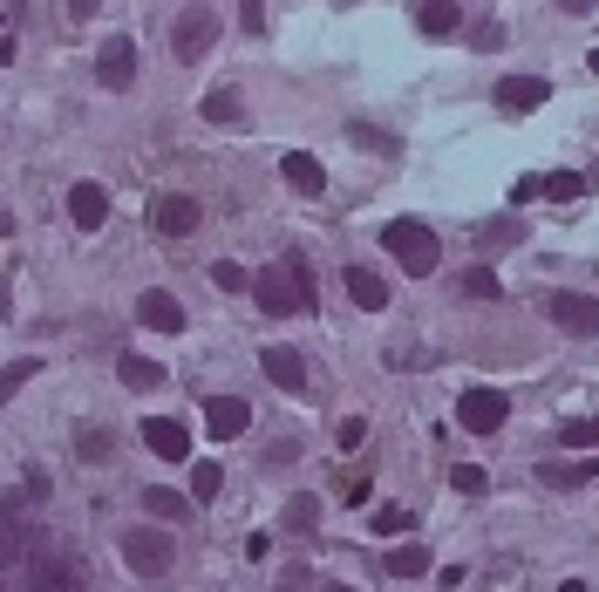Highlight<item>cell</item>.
<instances>
[{
    "label": "cell",
    "mask_w": 599,
    "mask_h": 592,
    "mask_svg": "<svg viewBox=\"0 0 599 592\" xmlns=\"http://www.w3.org/2000/svg\"><path fill=\"white\" fill-rule=\"evenodd\" d=\"M362 443H368V422L347 416V422H341V450H362Z\"/></svg>",
    "instance_id": "cell-36"
},
{
    "label": "cell",
    "mask_w": 599,
    "mask_h": 592,
    "mask_svg": "<svg viewBox=\"0 0 599 592\" xmlns=\"http://www.w3.org/2000/svg\"><path fill=\"white\" fill-rule=\"evenodd\" d=\"M143 510H150L157 525H178V518H191V497H184V491H164V484H150V491H143Z\"/></svg>",
    "instance_id": "cell-21"
},
{
    "label": "cell",
    "mask_w": 599,
    "mask_h": 592,
    "mask_svg": "<svg viewBox=\"0 0 599 592\" xmlns=\"http://www.w3.org/2000/svg\"><path fill=\"white\" fill-rule=\"evenodd\" d=\"M592 477H599V456H586V463H538V484H552V491H579Z\"/></svg>",
    "instance_id": "cell-18"
},
{
    "label": "cell",
    "mask_w": 599,
    "mask_h": 592,
    "mask_svg": "<svg viewBox=\"0 0 599 592\" xmlns=\"http://www.w3.org/2000/svg\"><path fill=\"white\" fill-rule=\"evenodd\" d=\"M21 491H28V504H42V497H49V470H28Z\"/></svg>",
    "instance_id": "cell-38"
},
{
    "label": "cell",
    "mask_w": 599,
    "mask_h": 592,
    "mask_svg": "<svg viewBox=\"0 0 599 592\" xmlns=\"http://www.w3.org/2000/svg\"><path fill=\"white\" fill-rule=\"evenodd\" d=\"M517 239H525V218H498V225L477 232V246H484V252H504V246H517Z\"/></svg>",
    "instance_id": "cell-24"
},
{
    "label": "cell",
    "mask_w": 599,
    "mask_h": 592,
    "mask_svg": "<svg viewBox=\"0 0 599 592\" xmlns=\"http://www.w3.org/2000/svg\"><path fill=\"white\" fill-rule=\"evenodd\" d=\"M116 381L137 388V395H150V388H164V368L143 362V354H116Z\"/></svg>",
    "instance_id": "cell-19"
},
{
    "label": "cell",
    "mask_w": 599,
    "mask_h": 592,
    "mask_svg": "<svg viewBox=\"0 0 599 592\" xmlns=\"http://www.w3.org/2000/svg\"><path fill=\"white\" fill-rule=\"evenodd\" d=\"M579 191H586V177H579V171H552V177H538V197H558V205H573Z\"/></svg>",
    "instance_id": "cell-26"
},
{
    "label": "cell",
    "mask_w": 599,
    "mask_h": 592,
    "mask_svg": "<svg viewBox=\"0 0 599 592\" xmlns=\"http://www.w3.org/2000/svg\"><path fill=\"white\" fill-rule=\"evenodd\" d=\"M545 313H552V321L566 327V334H579V341H586V334H599V300H586V293H552V300H545Z\"/></svg>",
    "instance_id": "cell-9"
},
{
    "label": "cell",
    "mask_w": 599,
    "mask_h": 592,
    "mask_svg": "<svg viewBox=\"0 0 599 592\" xmlns=\"http://www.w3.org/2000/svg\"><path fill=\"white\" fill-rule=\"evenodd\" d=\"M313 592H354V585H341V579H328V585H313Z\"/></svg>",
    "instance_id": "cell-42"
},
{
    "label": "cell",
    "mask_w": 599,
    "mask_h": 592,
    "mask_svg": "<svg viewBox=\"0 0 599 592\" xmlns=\"http://www.w3.org/2000/svg\"><path fill=\"white\" fill-rule=\"evenodd\" d=\"M259 368H266V381H272V388H287V395H300V388H307V362H300V347H266V354H259Z\"/></svg>",
    "instance_id": "cell-13"
},
{
    "label": "cell",
    "mask_w": 599,
    "mask_h": 592,
    "mask_svg": "<svg viewBox=\"0 0 599 592\" xmlns=\"http://www.w3.org/2000/svg\"><path fill=\"white\" fill-rule=\"evenodd\" d=\"M96 8L103 0H68V21H96Z\"/></svg>",
    "instance_id": "cell-39"
},
{
    "label": "cell",
    "mask_w": 599,
    "mask_h": 592,
    "mask_svg": "<svg viewBox=\"0 0 599 592\" xmlns=\"http://www.w3.org/2000/svg\"><path fill=\"white\" fill-rule=\"evenodd\" d=\"M124 566H130L137 579H164V572L178 566V538H171L164 525H130V531H124Z\"/></svg>",
    "instance_id": "cell-3"
},
{
    "label": "cell",
    "mask_w": 599,
    "mask_h": 592,
    "mask_svg": "<svg viewBox=\"0 0 599 592\" xmlns=\"http://www.w3.org/2000/svg\"><path fill=\"white\" fill-rule=\"evenodd\" d=\"M212 42H218V14H212V8H184V14L171 21V49H178V62H205Z\"/></svg>",
    "instance_id": "cell-5"
},
{
    "label": "cell",
    "mask_w": 599,
    "mask_h": 592,
    "mask_svg": "<svg viewBox=\"0 0 599 592\" xmlns=\"http://www.w3.org/2000/svg\"><path fill=\"white\" fill-rule=\"evenodd\" d=\"M143 443L164 456V463H191V429L171 422V416H150V422H143Z\"/></svg>",
    "instance_id": "cell-11"
},
{
    "label": "cell",
    "mask_w": 599,
    "mask_h": 592,
    "mask_svg": "<svg viewBox=\"0 0 599 592\" xmlns=\"http://www.w3.org/2000/svg\"><path fill=\"white\" fill-rule=\"evenodd\" d=\"M279 177H287L300 197H321L328 191V171H321V157H307V150H293V157H279Z\"/></svg>",
    "instance_id": "cell-15"
},
{
    "label": "cell",
    "mask_w": 599,
    "mask_h": 592,
    "mask_svg": "<svg viewBox=\"0 0 599 592\" xmlns=\"http://www.w3.org/2000/svg\"><path fill=\"white\" fill-rule=\"evenodd\" d=\"M34 375H42V362H34V354H28V362H8V375H0V409H8V402H14V395H21Z\"/></svg>",
    "instance_id": "cell-25"
},
{
    "label": "cell",
    "mask_w": 599,
    "mask_h": 592,
    "mask_svg": "<svg viewBox=\"0 0 599 592\" xmlns=\"http://www.w3.org/2000/svg\"><path fill=\"white\" fill-rule=\"evenodd\" d=\"M450 491H463V497H484V491H491V477H484L477 463H457V470H450Z\"/></svg>",
    "instance_id": "cell-31"
},
{
    "label": "cell",
    "mask_w": 599,
    "mask_h": 592,
    "mask_svg": "<svg viewBox=\"0 0 599 592\" xmlns=\"http://www.w3.org/2000/svg\"><path fill=\"white\" fill-rule=\"evenodd\" d=\"M253 300H259V313H272V321H287V313H313V272H307V259L253 272Z\"/></svg>",
    "instance_id": "cell-1"
},
{
    "label": "cell",
    "mask_w": 599,
    "mask_h": 592,
    "mask_svg": "<svg viewBox=\"0 0 599 592\" xmlns=\"http://www.w3.org/2000/svg\"><path fill=\"white\" fill-rule=\"evenodd\" d=\"M457 422H463V437H498V429L511 422V395L504 388H463V402H457Z\"/></svg>",
    "instance_id": "cell-4"
},
{
    "label": "cell",
    "mask_w": 599,
    "mask_h": 592,
    "mask_svg": "<svg viewBox=\"0 0 599 592\" xmlns=\"http://www.w3.org/2000/svg\"><path fill=\"white\" fill-rule=\"evenodd\" d=\"M558 8H566V14H592V8H599V0H558Z\"/></svg>",
    "instance_id": "cell-40"
},
{
    "label": "cell",
    "mask_w": 599,
    "mask_h": 592,
    "mask_svg": "<svg viewBox=\"0 0 599 592\" xmlns=\"http://www.w3.org/2000/svg\"><path fill=\"white\" fill-rule=\"evenodd\" d=\"M457 287H463L470 300H498V293H504V280H498V272H484V266H470V272H463Z\"/></svg>",
    "instance_id": "cell-28"
},
{
    "label": "cell",
    "mask_w": 599,
    "mask_h": 592,
    "mask_svg": "<svg viewBox=\"0 0 599 592\" xmlns=\"http://www.w3.org/2000/svg\"><path fill=\"white\" fill-rule=\"evenodd\" d=\"M96 83H103V89H137V42H130V34L103 42V55H96Z\"/></svg>",
    "instance_id": "cell-7"
},
{
    "label": "cell",
    "mask_w": 599,
    "mask_h": 592,
    "mask_svg": "<svg viewBox=\"0 0 599 592\" xmlns=\"http://www.w3.org/2000/svg\"><path fill=\"white\" fill-rule=\"evenodd\" d=\"M287 525H293V531H313V525H321V504H313V497H293V504H287Z\"/></svg>",
    "instance_id": "cell-33"
},
{
    "label": "cell",
    "mask_w": 599,
    "mask_h": 592,
    "mask_svg": "<svg viewBox=\"0 0 599 592\" xmlns=\"http://www.w3.org/2000/svg\"><path fill=\"white\" fill-rule=\"evenodd\" d=\"M538 103H552L545 75H504V83H498V109H511V116H525V109H538Z\"/></svg>",
    "instance_id": "cell-12"
},
{
    "label": "cell",
    "mask_w": 599,
    "mask_h": 592,
    "mask_svg": "<svg viewBox=\"0 0 599 592\" xmlns=\"http://www.w3.org/2000/svg\"><path fill=\"white\" fill-rule=\"evenodd\" d=\"M137 327H150V334H184V306H178V293L150 287V293L137 300Z\"/></svg>",
    "instance_id": "cell-10"
},
{
    "label": "cell",
    "mask_w": 599,
    "mask_h": 592,
    "mask_svg": "<svg viewBox=\"0 0 599 592\" xmlns=\"http://www.w3.org/2000/svg\"><path fill=\"white\" fill-rule=\"evenodd\" d=\"M403 525H409V518H403V504H382V510H375V531H382V538H395Z\"/></svg>",
    "instance_id": "cell-34"
},
{
    "label": "cell",
    "mask_w": 599,
    "mask_h": 592,
    "mask_svg": "<svg viewBox=\"0 0 599 592\" xmlns=\"http://www.w3.org/2000/svg\"><path fill=\"white\" fill-rule=\"evenodd\" d=\"M14 62V42H8V34H0V68H8Z\"/></svg>",
    "instance_id": "cell-41"
},
{
    "label": "cell",
    "mask_w": 599,
    "mask_h": 592,
    "mask_svg": "<svg viewBox=\"0 0 599 592\" xmlns=\"http://www.w3.org/2000/svg\"><path fill=\"white\" fill-rule=\"evenodd\" d=\"M205 429H212L218 443H238V437H246V429H253V409H246V395H212V402H205Z\"/></svg>",
    "instance_id": "cell-8"
},
{
    "label": "cell",
    "mask_w": 599,
    "mask_h": 592,
    "mask_svg": "<svg viewBox=\"0 0 599 592\" xmlns=\"http://www.w3.org/2000/svg\"><path fill=\"white\" fill-rule=\"evenodd\" d=\"M238 28L259 34V28H266V0H238Z\"/></svg>",
    "instance_id": "cell-35"
},
{
    "label": "cell",
    "mask_w": 599,
    "mask_h": 592,
    "mask_svg": "<svg viewBox=\"0 0 599 592\" xmlns=\"http://www.w3.org/2000/svg\"><path fill=\"white\" fill-rule=\"evenodd\" d=\"M558 443H566V450H599V422H566Z\"/></svg>",
    "instance_id": "cell-32"
},
{
    "label": "cell",
    "mask_w": 599,
    "mask_h": 592,
    "mask_svg": "<svg viewBox=\"0 0 599 592\" xmlns=\"http://www.w3.org/2000/svg\"><path fill=\"white\" fill-rule=\"evenodd\" d=\"M382 566H388V579H422L436 559H429V545L409 538V545H388V559H382Z\"/></svg>",
    "instance_id": "cell-20"
},
{
    "label": "cell",
    "mask_w": 599,
    "mask_h": 592,
    "mask_svg": "<svg viewBox=\"0 0 599 592\" xmlns=\"http://www.w3.org/2000/svg\"><path fill=\"white\" fill-rule=\"evenodd\" d=\"M75 456H83V463H109V456H116V443L103 437V429H83V437H75Z\"/></svg>",
    "instance_id": "cell-29"
},
{
    "label": "cell",
    "mask_w": 599,
    "mask_h": 592,
    "mask_svg": "<svg viewBox=\"0 0 599 592\" xmlns=\"http://www.w3.org/2000/svg\"><path fill=\"white\" fill-rule=\"evenodd\" d=\"M68 218L83 225V232H103V225H109V191H103V184H75V191H68Z\"/></svg>",
    "instance_id": "cell-14"
},
{
    "label": "cell",
    "mask_w": 599,
    "mask_h": 592,
    "mask_svg": "<svg viewBox=\"0 0 599 592\" xmlns=\"http://www.w3.org/2000/svg\"><path fill=\"white\" fill-rule=\"evenodd\" d=\"M150 218H157V232H164V239H191L197 225H205V212H197V197H184V191H164L150 205Z\"/></svg>",
    "instance_id": "cell-6"
},
{
    "label": "cell",
    "mask_w": 599,
    "mask_h": 592,
    "mask_svg": "<svg viewBox=\"0 0 599 592\" xmlns=\"http://www.w3.org/2000/svg\"><path fill=\"white\" fill-rule=\"evenodd\" d=\"M382 246H388V259L403 266V272H436V259H443V246H436V232H429L422 218L382 225Z\"/></svg>",
    "instance_id": "cell-2"
},
{
    "label": "cell",
    "mask_w": 599,
    "mask_h": 592,
    "mask_svg": "<svg viewBox=\"0 0 599 592\" xmlns=\"http://www.w3.org/2000/svg\"><path fill=\"white\" fill-rule=\"evenodd\" d=\"M28 551H34V538L21 531V518H8V510H0V572H14Z\"/></svg>",
    "instance_id": "cell-22"
},
{
    "label": "cell",
    "mask_w": 599,
    "mask_h": 592,
    "mask_svg": "<svg viewBox=\"0 0 599 592\" xmlns=\"http://www.w3.org/2000/svg\"><path fill=\"white\" fill-rule=\"evenodd\" d=\"M218 484H225V470H218V463H191V497H197V504L218 497Z\"/></svg>",
    "instance_id": "cell-30"
},
{
    "label": "cell",
    "mask_w": 599,
    "mask_h": 592,
    "mask_svg": "<svg viewBox=\"0 0 599 592\" xmlns=\"http://www.w3.org/2000/svg\"><path fill=\"white\" fill-rule=\"evenodd\" d=\"M205 123H218V130H232V123H246V96H238L232 83H218V89H205Z\"/></svg>",
    "instance_id": "cell-16"
},
{
    "label": "cell",
    "mask_w": 599,
    "mask_h": 592,
    "mask_svg": "<svg viewBox=\"0 0 599 592\" xmlns=\"http://www.w3.org/2000/svg\"><path fill=\"white\" fill-rule=\"evenodd\" d=\"M592 75H599V49H592Z\"/></svg>",
    "instance_id": "cell-44"
},
{
    "label": "cell",
    "mask_w": 599,
    "mask_h": 592,
    "mask_svg": "<svg viewBox=\"0 0 599 592\" xmlns=\"http://www.w3.org/2000/svg\"><path fill=\"white\" fill-rule=\"evenodd\" d=\"M347 300L362 306V313H382V306H388V280H382V272H368V266H347Z\"/></svg>",
    "instance_id": "cell-17"
},
{
    "label": "cell",
    "mask_w": 599,
    "mask_h": 592,
    "mask_svg": "<svg viewBox=\"0 0 599 592\" xmlns=\"http://www.w3.org/2000/svg\"><path fill=\"white\" fill-rule=\"evenodd\" d=\"M457 21H463L457 0H422V14H416V28H422V34H457Z\"/></svg>",
    "instance_id": "cell-23"
},
{
    "label": "cell",
    "mask_w": 599,
    "mask_h": 592,
    "mask_svg": "<svg viewBox=\"0 0 599 592\" xmlns=\"http://www.w3.org/2000/svg\"><path fill=\"white\" fill-rule=\"evenodd\" d=\"M0 239H8V212H0Z\"/></svg>",
    "instance_id": "cell-43"
},
{
    "label": "cell",
    "mask_w": 599,
    "mask_h": 592,
    "mask_svg": "<svg viewBox=\"0 0 599 592\" xmlns=\"http://www.w3.org/2000/svg\"><path fill=\"white\" fill-rule=\"evenodd\" d=\"M279 592H313V572H307V566H287V572H279Z\"/></svg>",
    "instance_id": "cell-37"
},
{
    "label": "cell",
    "mask_w": 599,
    "mask_h": 592,
    "mask_svg": "<svg viewBox=\"0 0 599 592\" xmlns=\"http://www.w3.org/2000/svg\"><path fill=\"white\" fill-rule=\"evenodd\" d=\"M212 287H218V293H246V287H253V272L238 266V259H218V266H212Z\"/></svg>",
    "instance_id": "cell-27"
}]
</instances>
